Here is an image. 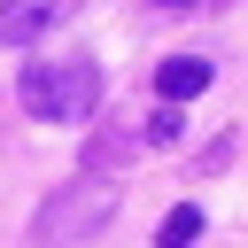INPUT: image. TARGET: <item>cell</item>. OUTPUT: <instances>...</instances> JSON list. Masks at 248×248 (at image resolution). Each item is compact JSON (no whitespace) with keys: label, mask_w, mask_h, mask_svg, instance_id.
Returning <instances> with one entry per match:
<instances>
[{"label":"cell","mask_w":248,"mask_h":248,"mask_svg":"<svg viewBox=\"0 0 248 248\" xmlns=\"http://www.w3.org/2000/svg\"><path fill=\"white\" fill-rule=\"evenodd\" d=\"M85 0H0V46H31L46 31H62Z\"/></svg>","instance_id":"cell-3"},{"label":"cell","mask_w":248,"mask_h":248,"mask_svg":"<svg viewBox=\"0 0 248 248\" xmlns=\"http://www.w3.org/2000/svg\"><path fill=\"white\" fill-rule=\"evenodd\" d=\"M116 217V186H101V178H78V186H62L46 209H39V248H85L101 225Z\"/></svg>","instance_id":"cell-2"},{"label":"cell","mask_w":248,"mask_h":248,"mask_svg":"<svg viewBox=\"0 0 248 248\" xmlns=\"http://www.w3.org/2000/svg\"><path fill=\"white\" fill-rule=\"evenodd\" d=\"M194 240H202V209H194V202H178V209L163 217V232H155V248H194Z\"/></svg>","instance_id":"cell-5"},{"label":"cell","mask_w":248,"mask_h":248,"mask_svg":"<svg viewBox=\"0 0 248 248\" xmlns=\"http://www.w3.org/2000/svg\"><path fill=\"white\" fill-rule=\"evenodd\" d=\"M16 93H23V108H31L39 124H85V116H93V101H101V70H93V54L31 62Z\"/></svg>","instance_id":"cell-1"},{"label":"cell","mask_w":248,"mask_h":248,"mask_svg":"<svg viewBox=\"0 0 248 248\" xmlns=\"http://www.w3.org/2000/svg\"><path fill=\"white\" fill-rule=\"evenodd\" d=\"M155 8H202V0H155Z\"/></svg>","instance_id":"cell-6"},{"label":"cell","mask_w":248,"mask_h":248,"mask_svg":"<svg viewBox=\"0 0 248 248\" xmlns=\"http://www.w3.org/2000/svg\"><path fill=\"white\" fill-rule=\"evenodd\" d=\"M155 85H163V101H194V93L209 85V62H202V54H170V62L155 70Z\"/></svg>","instance_id":"cell-4"}]
</instances>
